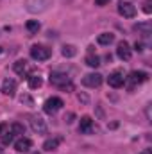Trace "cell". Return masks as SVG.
<instances>
[{"instance_id": "obj_3", "label": "cell", "mask_w": 152, "mask_h": 154, "mask_svg": "<svg viewBox=\"0 0 152 154\" xmlns=\"http://www.w3.org/2000/svg\"><path fill=\"white\" fill-rule=\"evenodd\" d=\"M118 13L125 18H134L136 16V7L131 2H120L118 4Z\"/></svg>"}, {"instance_id": "obj_10", "label": "cell", "mask_w": 152, "mask_h": 154, "mask_svg": "<svg viewBox=\"0 0 152 154\" xmlns=\"http://www.w3.org/2000/svg\"><path fill=\"white\" fill-rule=\"evenodd\" d=\"M149 79V74L147 72H141V70H134V72H131V75H129V81H131V84L134 86V84H140V82H145Z\"/></svg>"}, {"instance_id": "obj_27", "label": "cell", "mask_w": 152, "mask_h": 154, "mask_svg": "<svg viewBox=\"0 0 152 154\" xmlns=\"http://www.w3.org/2000/svg\"><path fill=\"white\" fill-rule=\"evenodd\" d=\"M108 2H109V0H95V4H97V5H106Z\"/></svg>"}, {"instance_id": "obj_20", "label": "cell", "mask_w": 152, "mask_h": 154, "mask_svg": "<svg viewBox=\"0 0 152 154\" xmlns=\"http://www.w3.org/2000/svg\"><path fill=\"white\" fill-rule=\"evenodd\" d=\"M11 133H13V134H25V127H23L22 124L14 122V124L11 125Z\"/></svg>"}, {"instance_id": "obj_16", "label": "cell", "mask_w": 152, "mask_h": 154, "mask_svg": "<svg viewBox=\"0 0 152 154\" xmlns=\"http://www.w3.org/2000/svg\"><path fill=\"white\" fill-rule=\"evenodd\" d=\"M14 72L16 74H20V75H23V72H27V61H23V59H20V61H16L14 63Z\"/></svg>"}, {"instance_id": "obj_26", "label": "cell", "mask_w": 152, "mask_h": 154, "mask_svg": "<svg viewBox=\"0 0 152 154\" xmlns=\"http://www.w3.org/2000/svg\"><path fill=\"white\" fill-rule=\"evenodd\" d=\"M72 118H74V113H68V115H65V120H66L68 124L72 122Z\"/></svg>"}, {"instance_id": "obj_5", "label": "cell", "mask_w": 152, "mask_h": 154, "mask_svg": "<svg viewBox=\"0 0 152 154\" xmlns=\"http://www.w3.org/2000/svg\"><path fill=\"white\" fill-rule=\"evenodd\" d=\"M82 84L88 88H97L102 84V75L100 74H88V75L82 77Z\"/></svg>"}, {"instance_id": "obj_12", "label": "cell", "mask_w": 152, "mask_h": 154, "mask_svg": "<svg viewBox=\"0 0 152 154\" xmlns=\"http://www.w3.org/2000/svg\"><path fill=\"white\" fill-rule=\"evenodd\" d=\"M31 145H32V142H31L29 138H20L18 142H14V149H16L18 152H27V151L31 149Z\"/></svg>"}, {"instance_id": "obj_14", "label": "cell", "mask_w": 152, "mask_h": 154, "mask_svg": "<svg viewBox=\"0 0 152 154\" xmlns=\"http://www.w3.org/2000/svg\"><path fill=\"white\" fill-rule=\"evenodd\" d=\"M97 41H99L100 45H109V43L114 41V36L111 34V32H102V34H99Z\"/></svg>"}, {"instance_id": "obj_24", "label": "cell", "mask_w": 152, "mask_h": 154, "mask_svg": "<svg viewBox=\"0 0 152 154\" xmlns=\"http://www.w3.org/2000/svg\"><path fill=\"white\" fill-rule=\"evenodd\" d=\"M20 100H22V102H27L29 106H32V99H31L29 95H22V99H20Z\"/></svg>"}, {"instance_id": "obj_8", "label": "cell", "mask_w": 152, "mask_h": 154, "mask_svg": "<svg viewBox=\"0 0 152 154\" xmlns=\"http://www.w3.org/2000/svg\"><path fill=\"white\" fill-rule=\"evenodd\" d=\"M14 91H16V81H14V79H9V77L4 79V82H2V93L13 97Z\"/></svg>"}, {"instance_id": "obj_18", "label": "cell", "mask_w": 152, "mask_h": 154, "mask_svg": "<svg viewBox=\"0 0 152 154\" xmlns=\"http://www.w3.org/2000/svg\"><path fill=\"white\" fill-rule=\"evenodd\" d=\"M61 52H63V56H65V57H74V56L77 54V48L74 47V45H65Z\"/></svg>"}, {"instance_id": "obj_1", "label": "cell", "mask_w": 152, "mask_h": 154, "mask_svg": "<svg viewBox=\"0 0 152 154\" xmlns=\"http://www.w3.org/2000/svg\"><path fill=\"white\" fill-rule=\"evenodd\" d=\"M50 56H52V50H50L48 47H43V45H34V47H31V57L36 59V61H47Z\"/></svg>"}, {"instance_id": "obj_19", "label": "cell", "mask_w": 152, "mask_h": 154, "mask_svg": "<svg viewBox=\"0 0 152 154\" xmlns=\"http://www.w3.org/2000/svg\"><path fill=\"white\" fill-rule=\"evenodd\" d=\"M25 27H27V31H29V32H38V31H39V22H38V20H29Z\"/></svg>"}, {"instance_id": "obj_2", "label": "cell", "mask_w": 152, "mask_h": 154, "mask_svg": "<svg viewBox=\"0 0 152 154\" xmlns=\"http://www.w3.org/2000/svg\"><path fill=\"white\" fill-rule=\"evenodd\" d=\"M63 106H65V102H63L59 97H50V99H47V102L43 104V109H45V113L54 115V113H57Z\"/></svg>"}, {"instance_id": "obj_6", "label": "cell", "mask_w": 152, "mask_h": 154, "mask_svg": "<svg viewBox=\"0 0 152 154\" xmlns=\"http://www.w3.org/2000/svg\"><path fill=\"white\" fill-rule=\"evenodd\" d=\"M66 82H70V77L66 75V74H61V72H52L50 74V84H54V86H65Z\"/></svg>"}, {"instance_id": "obj_15", "label": "cell", "mask_w": 152, "mask_h": 154, "mask_svg": "<svg viewBox=\"0 0 152 154\" xmlns=\"http://www.w3.org/2000/svg\"><path fill=\"white\" fill-rule=\"evenodd\" d=\"M86 65H88V66H91V68H97V66L100 65V57H99V56H95V54H90V56L86 57Z\"/></svg>"}, {"instance_id": "obj_25", "label": "cell", "mask_w": 152, "mask_h": 154, "mask_svg": "<svg viewBox=\"0 0 152 154\" xmlns=\"http://www.w3.org/2000/svg\"><path fill=\"white\" fill-rule=\"evenodd\" d=\"M134 48H136L138 52H141V50H143V43H141V41H136V43H134Z\"/></svg>"}, {"instance_id": "obj_4", "label": "cell", "mask_w": 152, "mask_h": 154, "mask_svg": "<svg viewBox=\"0 0 152 154\" xmlns=\"http://www.w3.org/2000/svg\"><path fill=\"white\" fill-rule=\"evenodd\" d=\"M31 127H32V131L38 133V134L47 133V124H45V120H43L39 115H32L31 116Z\"/></svg>"}, {"instance_id": "obj_21", "label": "cell", "mask_w": 152, "mask_h": 154, "mask_svg": "<svg viewBox=\"0 0 152 154\" xmlns=\"http://www.w3.org/2000/svg\"><path fill=\"white\" fill-rule=\"evenodd\" d=\"M13 136H14V134H13L11 131H7L5 134H2V143H4V145H9V143L13 142Z\"/></svg>"}, {"instance_id": "obj_23", "label": "cell", "mask_w": 152, "mask_h": 154, "mask_svg": "<svg viewBox=\"0 0 152 154\" xmlns=\"http://www.w3.org/2000/svg\"><path fill=\"white\" fill-rule=\"evenodd\" d=\"M143 11H145L147 14H150V11H152V4L150 2H145V4H143Z\"/></svg>"}, {"instance_id": "obj_17", "label": "cell", "mask_w": 152, "mask_h": 154, "mask_svg": "<svg viewBox=\"0 0 152 154\" xmlns=\"http://www.w3.org/2000/svg\"><path fill=\"white\" fill-rule=\"evenodd\" d=\"M41 84H43V81H41V77L39 75H29V88L38 90Z\"/></svg>"}, {"instance_id": "obj_28", "label": "cell", "mask_w": 152, "mask_h": 154, "mask_svg": "<svg viewBox=\"0 0 152 154\" xmlns=\"http://www.w3.org/2000/svg\"><path fill=\"white\" fill-rule=\"evenodd\" d=\"M79 100H82V102H88V97H86V95H81V93H79Z\"/></svg>"}, {"instance_id": "obj_22", "label": "cell", "mask_w": 152, "mask_h": 154, "mask_svg": "<svg viewBox=\"0 0 152 154\" xmlns=\"http://www.w3.org/2000/svg\"><path fill=\"white\" fill-rule=\"evenodd\" d=\"M9 131V124H0V136Z\"/></svg>"}, {"instance_id": "obj_7", "label": "cell", "mask_w": 152, "mask_h": 154, "mask_svg": "<svg viewBox=\"0 0 152 154\" xmlns=\"http://www.w3.org/2000/svg\"><path fill=\"white\" fill-rule=\"evenodd\" d=\"M116 56L123 61H129L131 59V48H129V43L125 41H120L118 43V48H116Z\"/></svg>"}, {"instance_id": "obj_9", "label": "cell", "mask_w": 152, "mask_h": 154, "mask_svg": "<svg viewBox=\"0 0 152 154\" xmlns=\"http://www.w3.org/2000/svg\"><path fill=\"white\" fill-rule=\"evenodd\" d=\"M79 129H81V133H84V134L93 133L95 127H93V120H91V116H88V115L82 116V118H81V125H79Z\"/></svg>"}, {"instance_id": "obj_29", "label": "cell", "mask_w": 152, "mask_h": 154, "mask_svg": "<svg viewBox=\"0 0 152 154\" xmlns=\"http://www.w3.org/2000/svg\"><path fill=\"white\" fill-rule=\"evenodd\" d=\"M0 54H2V47H0Z\"/></svg>"}, {"instance_id": "obj_13", "label": "cell", "mask_w": 152, "mask_h": 154, "mask_svg": "<svg viewBox=\"0 0 152 154\" xmlns=\"http://www.w3.org/2000/svg\"><path fill=\"white\" fill-rule=\"evenodd\" d=\"M63 142V138L61 136H56V138H48L45 143H43V151H54V149H57V145Z\"/></svg>"}, {"instance_id": "obj_11", "label": "cell", "mask_w": 152, "mask_h": 154, "mask_svg": "<svg viewBox=\"0 0 152 154\" xmlns=\"http://www.w3.org/2000/svg\"><path fill=\"white\" fill-rule=\"evenodd\" d=\"M108 82H109V86H113V88H120V86H123L125 79H123V75H122L120 72H113L111 75L108 77Z\"/></svg>"}]
</instances>
